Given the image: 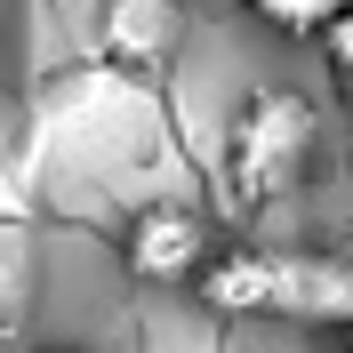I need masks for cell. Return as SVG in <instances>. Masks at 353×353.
Returning <instances> with one entry per match:
<instances>
[{
    "label": "cell",
    "mask_w": 353,
    "mask_h": 353,
    "mask_svg": "<svg viewBox=\"0 0 353 353\" xmlns=\"http://www.w3.org/2000/svg\"><path fill=\"white\" fill-rule=\"evenodd\" d=\"M305 153H313V97L305 88H257L225 129V185L241 209H265L305 176Z\"/></svg>",
    "instance_id": "1"
},
{
    "label": "cell",
    "mask_w": 353,
    "mask_h": 353,
    "mask_svg": "<svg viewBox=\"0 0 353 353\" xmlns=\"http://www.w3.org/2000/svg\"><path fill=\"white\" fill-rule=\"evenodd\" d=\"M201 265H209V233H201V217L185 209V201H145L129 217V273L137 281H201Z\"/></svg>",
    "instance_id": "2"
},
{
    "label": "cell",
    "mask_w": 353,
    "mask_h": 353,
    "mask_svg": "<svg viewBox=\"0 0 353 353\" xmlns=\"http://www.w3.org/2000/svg\"><path fill=\"white\" fill-rule=\"evenodd\" d=\"M345 353H353V313H345Z\"/></svg>",
    "instance_id": "10"
},
{
    "label": "cell",
    "mask_w": 353,
    "mask_h": 353,
    "mask_svg": "<svg viewBox=\"0 0 353 353\" xmlns=\"http://www.w3.org/2000/svg\"><path fill=\"white\" fill-rule=\"evenodd\" d=\"M273 313H281V321H337V330H345V313H353V265L281 249V297H273Z\"/></svg>",
    "instance_id": "5"
},
{
    "label": "cell",
    "mask_w": 353,
    "mask_h": 353,
    "mask_svg": "<svg viewBox=\"0 0 353 353\" xmlns=\"http://www.w3.org/2000/svg\"><path fill=\"white\" fill-rule=\"evenodd\" d=\"M193 289H201L209 313H233V321L273 313V297H281V249H225V257L201 265Z\"/></svg>",
    "instance_id": "4"
},
{
    "label": "cell",
    "mask_w": 353,
    "mask_h": 353,
    "mask_svg": "<svg viewBox=\"0 0 353 353\" xmlns=\"http://www.w3.org/2000/svg\"><path fill=\"white\" fill-rule=\"evenodd\" d=\"M41 353H97V345H41Z\"/></svg>",
    "instance_id": "8"
},
{
    "label": "cell",
    "mask_w": 353,
    "mask_h": 353,
    "mask_svg": "<svg viewBox=\"0 0 353 353\" xmlns=\"http://www.w3.org/2000/svg\"><path fill=\"white\" fill-rule=\"evenodd\" d=\"M176 41H185V8H176V0H105V17H97L105 65H129V72L169 65Z\"/></svg>",
    "instance_id": "3"
},
{
    "label": "cell",
    "mask_w": 353,
    "mask_h": 353,
    "mask_svg": "<svg viewBox=\"0 0 353 353\" xmlns=\"http://www.w3.org/2000/svg\"><path fill=\"white\" fill-rule=\"evenodd\" d=\"M249 8H257V17H273L281 32H330L353 0H249Z\"/></svg>",
    "instance_id": "6"
},
{
    "label": "cell",
    "mask_w": 353,
    "mask_h": 353,
    "mask_svg": "<svg viewBox=\"0 0 353 353\" xmlns=\"http://www.w3.org/2000/svg\"><path fill=\"white\" fill-rule=\"evenodd\" d=\"M337 81H345V105H353V65H337Z\"/></svg>",
    "instance_id": "7"
},
{
    "label": "cell",
    "mask_w": 353,
    "mask_h": 353,
    "mask_svg": "<svg viewBox=\"0 0 353 353\" xmlns=\"http://www.w3.org/2000/svg\"><path fill=\"white\" fill-rule=\"evenodd\" d=\"M8 330H17V321H0V353H8Z\"/></svg>",
    "instance_id": "9"
}]
</instances>
